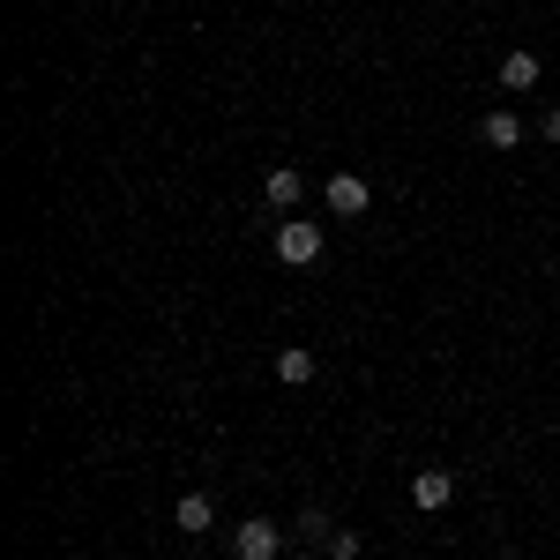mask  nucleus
Masks as SVG:
<instances>
[{"instance_id":"9d476101","label":"nucleus","mask_w":560,"mask_h":560,"mask_svg":"<svg viewBox=\"0 0 560 560\" xmlns=\"http://www.w3.org/2000/svg\"><path fill=\"white\" fill-rule=\"evenodd\" d=\"M292 530H300L306 546H329V538H337V516H329V509H300V523H292Z\"/></svg>"},{"instance_id":"423d86ee","label":"nucleus","mask_w":560,"mask_h":560,"mask_svg":"<svg viewBox=\"0 0 560 560\" xmlns=\"http://www.w3.org/2000/svg\"><path fill=\"white\" fill-rule=\"evenodd\" d=\"M538 75H546V60H538V52H530V45H516V52H509V60H501V90H538Z\"/></svg>"},{"instance_id":"f257e3e1","label":"nucleus","mask_w":560,"mask_h":560,"mask_svg":"<svg viewBox=\"0 0 560 560\" xmlns=\"http://www.w3.org/2000/svg\"><path fill=\"white\" fill-rule=\"evenodd\" d=\"M269 247H277V261H284V269H314V261H322V224L284 217V224L269 232Z\"/></svg>"},{"instance_id":"6e6552de","label":"nucleus","mask_w":560,"mask_h":560,"mask_svg":"<svg viewBox=\"0 0 560 560\" xmlns=\"http://www.w3.org/2000/svg\"><path fill=\"white\" fill-rule=\"evenodd\" d=\"M173 523H179V530H187V538H202V530H210V523H217V501H210V493H179Z\"/></svg>"},{"instance_id":"20e7f679","label":"nucleus","mask_w":560,"mask_h":560,"mask_svg":"<svg viewBox=\"0 0 560 560\" xmlns=\"http://www.w3.org/2000/svg\"><path fill=\"white\" fill-rule=\"evenodd\" d=\"M448 501H456V471H441V464H427V471L411 478V509H448Z\"/></svg>"},{"instance_id":"f8f14e48","label":"nucleus","mask_w":560,"mask_h":560,"mask_svg":"<svg viewBox=\"0 0 560 560\" xmlns=\"http://www.w3.org/2000/svg\"><path fill=\"white\" fill-rule=\"evenodd\" d=\"M538 135H546V142H560V105H553V113H538Z\"/></svg>"},{"instance_id":"7ed1b4c3","label":"nucleus","mask_w":560,"mask_h":560,"mask_svg":"<svg viewBox=\"0 0 560 560\" xmlns=\"http://www.w3.org/2000/svg\"><path fill=\"white\" fill-rule=\"evenodd\" d=\"M322 202H329L337 217H366V210H374V187H366L359 173H329V187H322Z\"/></svg>"},{"instance_id":"0eeeda50","label":"nucleus","mask_w":560,"mask_h":560,"mask_svg":"<svg viewBox=\"0 0 560 560\" xmlns=\"http://www.w3.org/2000/svg\"><path fill=\"white\" fill-rule=\"evenodd\" d=\"M478 142H486V150H516L523 142V113H509V105L486 113V120H478Z\"/></svg>"},{"instance_id":"9b49d317","label":"nucleus","mask_w":560,"mask_h":560,"mask_svg":"<svg viewBox=\"0 0 560 560\" xmlns=\"http://www.w3.org/2000/svg\"><path fill=\"white\" fill-rule=\"evenodd\" d=\"M322 553H329V560H359V553H366V538H359V530H351V523H337V538H329V546H322Z\"/></svg>"},{"instance_id":"f03ea898","label":"nucleus","mask_w":560,"mask_h":560,"mask_svg":"<svg viewBox=\"0 0 560 560\" xmlns=\"http://www.w3.org/2000/svg\"><path fill=\"white\" fill-rule=\"evenodd\" d=\"M284 553V523L277 516H247L232 530V560H277Z\"/></svg>"},{"instance_id":"39448f33","label":"nucleus","mask_w":560,"mask_h":560,"mask_svg":"<svg viewBox=\"0 0 560 560\" xmlns=\"http://www.w3.org/2000/svg\"><path fill=\"white\" fill-rule=\"evenodd\" d=\"M261 195H269V210L277 217H292L306 202V179L292 173V165H269V179H261Z\"/></svg>"},{"instance_id":"1a4fd4ad","label":"nucleus","mask_w":560,"mask_h":560,"mask_svg":"<svg viewBox=\"0 0 560 560\" xmlns=\"http://www.w3.org/2000/svg\"><path fill=\"white\" fill-rule=\"evenodd\" d=\"M277 382H284V388H306V382H314V351H306V345H284V351H277Z\"/></svg>"}]
</instances>
